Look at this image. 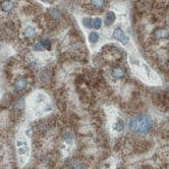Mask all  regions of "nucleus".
<instances>
[{"instance_id":"nucleus-20","label":"nucleus","mask_w":169,"mask_h":169,"mask_svg":"<svg viewBox=\"0 0 169 169\" xmlns=\"http://www.w3.org/2000/svg\"><path fill=\"white\" fill-rule=\"evenodd\" d=\"M114 162L112 160H108L107 162L105 163L104 166H103V169H114Z\"/></svg>"},{"instance_id":"nucleus-6","label":"nucleus","mask_w":169,"mask_h":169,"mask_svg":"<svg viewBox=\"0 0 169 169\" xmlns=\"http://www.w3.org/2000/svg\"><path fill=\"white\" fill-rule=\"evenodd\" d=\"M68 169H86V166L82 161L74 159L68 163Z\"/></svg>"},{"instance_id":"nucleus-3","label":"nucleus","mask_w":169,"mask_h":169,"mask_svg":"<svg viewBox=\"0 0 169 169\" xmlns=\"http://www.w3.org/2000/svg\"><path fill=\"white\" fill-rule=\"evenodd\" d=\"M111 130H112L114 134L122 133V131L124 130V122L120 118L115 119L113 123L111 124Z\"/></svg>"},{"instance_id":"nucleus-21","label":"nucleus","mask_w":169,"mask_h":169,"mask_svg":"<svg viewBox=\"0 0 169 169\" xmlns=\"http://www.w3.org/2000/svg\"><path fill=\"white\" fill-rule=\"evenodd\" d=\"M33 50L36 51V52H40V51H43L44 48L42 47V45L40 43H36V44L33 45Z\"/></svg>"},{"instance_id":"nucleus-14","label":"nucleus","mask_w":169,"mask_h":169,"mask_svg":"<svg viewBox=\"0 0 169 169\" xmlns=\"http://www.w3.org/2000/svg\"><path fill=\"white\" fill-rule=\"evenodd\" d=\"M50 15L53 19H56L57 21V19H60V18H61V12L58 9L54 8V9L50 10Z\"/></svg>"},{"instance_id":"nucleus-23","label":"nucleus","mask_w":169,"mask_h":169,"mask_svg":"<svg viewBox=\"0 0 169 169\" xmlns=\"http://www.w3.org/2000/svg\"><path fill=\"white\" fill-rule=\"evenodd\" d=\"M0 49H1V45H0Z\"/></svg>"},{"instance_id":"nucleus-19","label":"nucleus","mask_w":169,"mask_h":169,"mask_svg":"<svg viewBox=\"0 0 169 169\" xmlns=\"http://www.w3.org/2000/svg\"><path fill=\"white\" fill-rule=\"evenodd\" d=\"M46 100V96L44 95V94H38L36 97V103L37 104H40V103H44Z\"/></svg>"},{"instance_id":"nucleus-9","label":"nucleus","mask_w":169,"mask_h":169,"mask_svg":"<svg viewBox=\"0 0 169 169\" xmlns=\"http://www.w3.org/2000/svg\"><path fill=\"white\" fill-rule=\"evenodd\" d=\"M155 36L157 39H165L169 36V33L165 29H159V30L155 31Z\"/></svg>"},{"instance_id":"nucleus-4","label":"nucleus","mask_w":169,"mask_h":169,"mask_svg":"<svg viewBox=\"0 0 169 169\" xmlns=\"http://www.w3.org/2000/svg\"><path fill=\"white\" fill-rule=\"evenodd\" d=\"M0 7L5 12H9L14 8V3L11 0H3V1L0 2Z\"/></svg>"},{"instance_id":"nucleus-16","label":"nucleus","mask_w":169,"mask_h":169,"mask_svg":"<svg viewBox=\"0 0 169 169\" xmlns=\"http://www.w3.org/2000/svg\"><path fill=\"white\" fill-rule=\"evenodd\" d=\"M83 25H84V27L86 28H91L92 25H93V19L91 18H88V16H86V18L83 19Z\"/></svg>"},{"instance_id":"nucleus-12","label":"nucleus","mask_w":169,"mask_h":169,"mask_svg":"<svg viewBox=\"0 0 169 169\" xmlns=\"http://www.w3.org/2000/svg\"><path fill=\"white\" fill-rule=\"evenodd\" d=\"M99 41V34L97 32H92L89 34V42L92 44H95Z\"/></svg>"},{"instance_id":"nucleus-1","label":"nucleus","mask_w":169,"mask_h":169,"mask_svg":"<svg viewBox=\"0 0 169 169\" xmlns=\"http://www.w3.org/2000/svg\"><path fill=\"white\" fill-rule=\"evenodd\" d=\"M128 128L137 134H148L153 127V121L147 115H136L128 120Z\"/></svg>"},{"instance_id":"nucleus-13","label":"nucleus","mask_w":169,"mask_h":169,"mask_svg":"<svg viewBox=\"0 0 169 169\" xmlns=\"http://www.w3.org/2000/svg\"><path fill=\"white\" fill-rule=\"evenodd\" d=\"M91 3H92V5H93V7L99 9V8L104 7L105 0H91Z\"/></svg>"},{"instance_id":"nucleus-2","label":"nucleus","mask_w":169,"mask_h":169,"mask_svg":"<svg viewBox=\"0 0 169 169\" xmlns=\"http://www.w3.org/2000/svg\"><path fill=\"white\" fill-rule=\"evenodd\" d=\"M113 38L116 39L117 41L121 43L122 45H127L128 43H130V38H128V36L125 34V32L121 30L120 28H116L114 29L113 31V34H112Z\"/></svg>"},{"instance_id":"nucleus-22","label":"nucleus","mask_w":169,"mask_h":169,"mask_svg":"<svg viewBox=\"0 0 169 169\" xmlns=\"http://www.w3.org/2000/svg\"><path fill=\"white\" fill-rule=\"evenodd\" d=\"M41 1L44 3H50V2H53V0H41Z\"/></svg>"},{"instance_id":"nucleus-18","label":"nucleus","mask_w":169,"mask_h":169,"mask_svg":"<svg viewBox=\"0 0 169 169\" xmlns=\"http://www.w3.org/2000/svg\"><path fill=\"white\" fill-rule=\"evenodd\" d=\"M130 62L133 67H140L141 66V62H140L139 59L134 58L133 56H130Z\"/></svg>"},{"instance_id":"nucleus-10","label":"nucleus","mask_w":169,"mask_h":169,"mask_svg":"<svg viewBox=\"0 0 169 169\" xmlns=\"http://www.w3.org/2000/svg\"><path fill=\"white\" fill-rule=\"evenodd\" d=\"M35 33H36V29L32 27V25H28V27H25L24 30V36L27 37V38L33 37L34 35H35Z\"/></svg>"},{"instance_id":"nucleus-15","label":"nucleus","mask_w":169,"mask_h":169,"mask_svg":"<svg viewBox=\"0 0 169 169\" xmlns=\"http://www.w3.org/2000/svg\"><path fill=\"white\" fill-rule=\"evenodd\" d=\"M93 27H94V29H96V30L101 29V27H102V19L100 18L93 19Z\"/></svg>"},{"instance_id":"nucleus-11","label":"nucleus","mask_w":169,"mask_h":169,"mask_svg":"<svg viewBox=\"0 0 169 169\" xmlns=\"http://www.w3.org/2000/svg\"><path fill=\"white\" fill-rule=\"evenodd\" d=\"M29 152H30V148L28 146H22V147H18V155L19 157H24L29 155Z\"/></svg>"},{"instance_id":"nucleus-7","label":"nucleus","mask_w":169,"mask_h":169,"mask_svg":"<svg viewBox=\"0 0 169 169\" xmlns=\"http://www.w3.org/2000/svg\"><path fill=\"white\" fill-rule=\"evenodd\" d=\"M123 76H124V70L122 69L121 67H114L113 69L111 70V76L115 79H121Z\"/></svg>"},{"instance_id":"nucleus-17","label":"nucleus","mask_w":169,"mask_h":169,"mask_svg":"<svg viewBox=\"0 0 169 169\" xmlns=\"http://www.w3.org/2000/svg\"><path fill=\"white\" fill-rule=\"evenodd\" d=\"M40 44L42 45V47L44 48H46V49H48V48L50 47V40L48 39V38H42L41 40H40Z\"/></svg>"},{"instance_id":"nucleus-8","label":"nucleus","mask_w":169,"mask_h":169,"mask_svg":"<svg viewBox=\"0 0 169 169\" xmlns=\"http://www.w3.org/2000/svg\"><path fill=\"white\" fill-rule=\"evenodd\" d=\"M115 19H116L115 13H114L113 11H108L105 16V25H107V27H110V25L115 22Z\"/></svg>"},{"instance_id":"nucleus-5","label":"nucleus","mask_w":169,"mask_h":169,"mask_svg":"<svg viewBox=\"0 0 169 169\" xmlns=\"http://www.w3.org/2000/svg\"><path fill=\"white\" fill-rule=\"evenodd\" d=\"M28 86V79L25 78H21L19 79H16V82L14 83V89L16 91H22L27 88Z\"/></svg>"}]
</instances>
